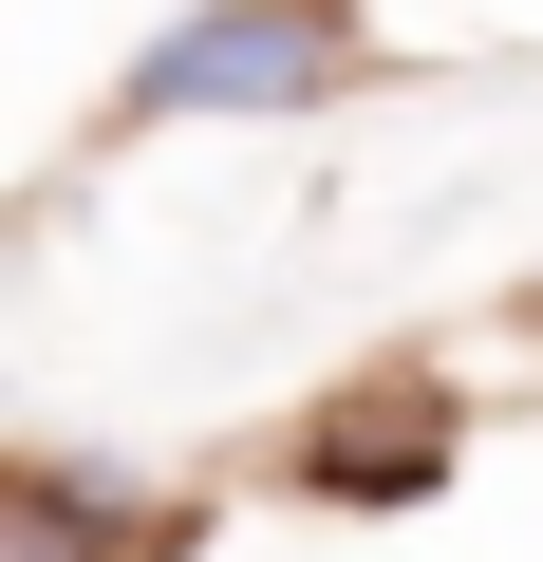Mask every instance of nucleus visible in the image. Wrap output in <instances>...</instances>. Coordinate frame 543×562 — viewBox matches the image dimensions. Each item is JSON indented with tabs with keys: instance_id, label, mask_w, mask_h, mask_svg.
Wrapping results in <instances>:
<instances>
[{
	"instance_id": "1",
	"label": "nucleus",
	"mask_w": 543,
	"mask_h": 562,
	"mask_svg": "<svg viewBox=\"0 0 543 562\" xmlns=\"http://www.w3.org/2000/svg\"><path fill=\"white\" fill-rule=\"evenodd\" d=\"M375 38H357V0H188V20L113 76V113L132 132H188V113H301V94H338Z\"/></svg>"
},
{
	"instance_id": "2",
	"label": "nucleus",
	"mask_w": 543,
	"mask_h": 562,
	"mask_svg": "<svg viewBox=\"0 0 543 562\" xmlns=\"http://www.w3.org/2000/svg\"><path fill=\"white\" fill-rule=\"evenodd\" d=\"M450 450H468L450 375H357V394H319V413H301L282 487H319V506H431V487H450Z\"/></svg>"
},
{
	"instance_id": "3",
	"label": "nucleus",
	"mask_w": 543,
	"mask_h": 562,
	"mask_svg": "<svg viewBox=\"0 0 543 562\" xmlns=\"http://www.w3.org/2000/svg\"><path fill=\"white\" fill-rule=\"evenodd\" d=\"M0 562H188V506H132L113 469H0Z\"/></svg>"
}]
</instances>
